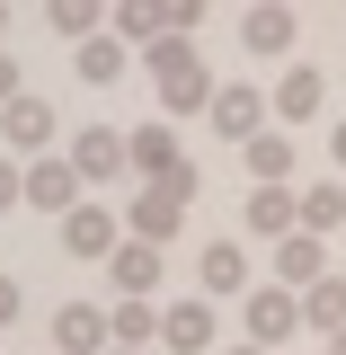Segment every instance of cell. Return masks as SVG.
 <instances>
[{
	"mask_svg": "<svg viewBox=\"0 0 346 355\" xmlns=\"http://www.w3.org/2000/svg\"><path fill=\"white\" fill-rule=\"evenodd\" d=\"M142 62H151V80H160V107H169V116H205V107H214L222 80L205 71V53H196L187 36H160Z\"/></svg>",
	"mask_w": 346,
	"mask_h": 355,
	"instance_id": "1",
	"label": "cell"
},
{
	"mask_svg": "<svg viewBox=\"0 0 346 355\" xmlns=\"http://www.w3.org/2000/svg\"><path fill=\"white\" fill-rule=\"evenodd\" d=\"M196 187H205V178H196V160H187L178 178H160V187H133V205H125L133 240H142V249H160V240H169L178 222H187V205H196Z\"/></svg>",
	"mask_w": 346,
	"mask_h": 355,
	"instance_id": "2",
	"label": "cell"
},
{
	"mask_svg": "<svg viewBox=\"0 0 346 355\" xmlns=\"http://www.w3.org/2000/svg\"><path fill=\"white\" fill-rule=\"evenodd\" d=\"M249 347H284V338H302V293H284V284H249Z\"/></svg>",
	"mask_w": 346,
	"mask_h": 355,
	"instance_id": "3",
	"label": "cell"
},
{
	"mask_svg": "<svg viewBox=\"0 0 346 355\" xmlns=\"http://www.w3.org/2000/svg\"><path fill=\"white\" fill-rule=\"evenodd\" d=\"M80 187H89V178L71 169L62 151H44V160H27V205H44L53 222H71V214H80Z\"/></svg>",
	"mask_w": 346,
	"mask_h": 355,
	"instance_id": "4",
	"label": "cell"
},
{
	"mask_svg": "<svg viewBox=\"0 0 346 355\" xmlns=\"http://www.w3.org/2000/svg\"><path fill=\"white\" fill-rule=\"evenodd\" d=\"M205 116H214V133H231V142L249 151V142H258V133H266V89H249V80H222V89H214V107H205Z\"/></svg>",
	"mask_w": 346,
	"mask_h": 355,
	"instance_id": "5",
	"label": "cell"
},
{
	"mask_svg": "<svg viewBox=\"0 0 346 355\" xmlns=\"http://www.w3.org/2000/svg\"><path fill=\"white\" fill-rule=\"evenodd\" d=\"M71 169H80V178H133V142H125V125H80Z\"/></svg>",
	"mask_w": 346,
	"mask_h": 355,
	"instance_id": "6",
	"label": "cell"
},
{
	"mask_svg": "<svg viewBox=\"0 0 346 355\" xmlns=\"http://www.w3.org/2000/svg\"><path fill=\"white\" fill-rule=\"evenodd\" d=\"M62 249H71V258H116V249H125V214H116V205H80V214L62 222Z\"/></svg>",
	"mask_w": 346,
	"mask_h": 355,
	"instance_id": "7",
	"label": "cell"
},
{
	"mask_svg": "<svg viewBox=\"0 0 346 355\" xmlns=\"http://www.w3.org/2000/svg\"><path fill=\"white\" fill-rule=\"evenodd\" d=\"M0 142H9V151H27V160H44V151H53V107H44V98L0 107Z\"/></svg>",
	"mask_w": 346,
	"mask_h": 355,
	"instance_id": "8",
	"label": "cell"
},
{
	"mask_svg": "<svg viewBox=\"0 0 346 355\" xmlns=\"http://www.w3.org/2000/svg\"><path fill=\"white\" fill-rule=\"evenodd\" d=\"M178 169H187V160H178V125L169 116L133 133V187H160V178H178Z\"/></svg>",
	"mask_w": 346,
	"mask_h": 355,
	"instance_id": "9",
	"label": "cell"
},
{
	"mask_svg": "<svg viewBox=\"0 0 346 355\" xmlns=\"http://www.w3.org/2000/svg\"><path fill=\"white\" fill-rule=\"evenodd\" d=\"M160 347L169 355H205L214 347V302H205V293H196V302H169L160 311Z\"/></svg>",
	"mask_w": 346,
	"mask_h": 355,
	"instance_id": "10",
	"label": "cell"
},
{
	"mask_svg": "<svg viewBox=\"0 0 346 355\" xmlns=\"http://www.w3.org/2000/svg\"><path fill=\"white\" fill-rule=\"evenodd\" d=\"M53 347H62V355H107V347H116V338H107V311H98V302H62V311H53Z\"/></svg>",
	"mask_w": 346,
	"mask_h": 355,
	"instance_id": "11",
	"label": "cell"
},
{
	"mask_svg": "<svg viewBox=\"0 0 346 355\" xmlns=\"http://www.w3.org/2000/svg\"><path fill=\"white\" fill-rule=\"evenodd\" d=\"M249 231L258 240H293L302 231V196L293 187H249Z\"/></svg>",
	"mask_w": 346,
	"mask_h": 355,
	"instance_id": "12",
	"label": "cell"
},
{
	"mask_svg": "<svg viewBox=\"0 0 346 355\" xmlns=\"http://www.w3.org/2000/svg\"><path fill=\"white\" fill-rule=\"evenodd\" d=\"M320 107H329V80H320L311 62H293V71L275 80V125H311Z\"/></svg>",
	"mask_w": 346,
	"mask_h": 355,
	"instance_id": "13",
	"label": "cell"
},
{
	"mask_svg": "<svg viewBox=\"0 0 346 355\" xmlns=\"http://www.w3.org/2000/svg\"><path fill=\"white\" fill-rule=\"evenodd\" d=\"M320 275H329V249H320L311 231H293V240H275V284H284V293H311Z\"/></svg>",
	"mask_w": 346,
	"mask_h": 355,
	"instance_id": "14",
	"label": "cell"
},
{
	"mask_svg": "<svg viewBox=\"0 0 346 355\" xmlns=\"http://www.w3.org/2000/svg\"><path fill=\"white\" fill-rule=\"evenodd\" d=\"M107 275H116V293H125V302H151V293H160V249L125 240V249L107 258Z\"/></svg>",
	"mask_w": 346,
	"mask_h": 355,
	"instance_id": "15",
	"label": "cell"
},
{
	"mask_svg": "<svg viewBox=\"0 0 346 355\" xmlns=\"http://www.w3.org/2000/svg\"><path fill=\"white\" fill-rule=\"evenodd\" d=\"M302 329H320V338H346V275H320L302 293Z\"/></svg>",
	"mask_w": 346,
	"mask_h": 355,
	"instance_id": "16",
	"label": "cell"
},
{
	"mask_svg": "<svg viewBox=\"0 0 346 355\" xmlns=\"http://www.w3.org/2000/svg\"><path fill=\"white\" fill-rule=\"evenodd\" d=\"M107 338H116L107 355H133V347H151V338H160V311H151V302H116V311H107Z\"/></svg>",
	"mask_w": 346,
	"mask_h": 355,
	"instance_id": "17",
	"label": "cell"
},
{
	"mask_svg": "<svg viewBox=\"0 0 346 355\" xmlns=\"http://www.w3.org/2000/svg\"><path fill=\"white\" fill-rule=\"evenodd\" d=\"M346 222V178H320V187H302V231L311 240H329Z\"/></svg>",
	"mask_w": 346,
	"mask_h": 355,
	"instance_id": "18",
	"label": "cell"
},
{
	"mask_svg": "<svg viewBox=\"0 0 346 355\" xmlns=\"http://www.w3.org/2000/svg\"><path fill=\"white\" fill-rule=\"evenodd\" d=\"M249 178L258 187H293V133H258L249 142Z\"/></svg>",
	"mask_w": 346,
	"mask_h": 355,
	"instance_id": "19",
	"label": "cell"
},
{
	"mask_svg": "<svg viewBox=\"0 0 346 355\" xmlns=\"http://www.w3.org/2000/svg\"><path fill=\"white\" fill-rule=\"evenodd\" d=\"M196 275H205V302H214V293H249V258H240L231 240H214V249H205V266H196Z\"/></svg>",
	"mask_w": 346,
	"mask_h": 355,
	"instance_id": "20",
	"label": "cell"
},
{
	"mask_svg": "<svg viewBox=\"0 0 346 355\" xmlns=\"http://www.w3.org/2000/svg\"><path fill=\"white\" fill-rule=\"evenodd\" d=\"M44 18H53V36H71V44H98V36H107V9H98V0H53Z\"/></svg>",
	"mask_w": 346,
	"mask_h": 355,
	"instance_id": "21",
	"label": "cell"
},
{
	"mask_svg": "<svg viewBox=\"0 0 346 355\" xmlns=\"http://www.w3.org/2000/svg\"><path fill=\"white\" fill-rule=\"evenodd\" d=\"M240 44H249V53H284V44H293V9H249V18H240Z\"/></svg>",
	"mask_w": 346,
	"mask_h": 355,
	"instance_id": "22",
	"label": "cell"
},
{
	"mask_svg": "<svg viewBox=\"0 0 346 355\" xmlns=\"http://www.w3.org/2000/svg\"><path fill=\"white\" fill-rule=\"evenodd\" d=\"M80 80H89V89L125 80V44H116V36H98V44H80Z\"/></svg>",
	"mask_w": 346,
	"mask_h": 355,
	"instance_id": "23",
	"label": "cell"
},
{
	"mask_svg": "<svg viewBox=\"0 0 346 355\" xmlns=\"http://www.w3.org/2000/svg\"><path fill=\"white\" fill-rule=\"evenodd\" d=\"M9 205H27V169H9V160H0V214H9Z\"/></svg>",
	"mask_w": 346,
	"mask_h": 355,
	"instance_id": "24",
	"label": "cell"
},
{
	"mask_svg": "<svg viewBox=\"0 0 346 355\" xmlns=\"http://www.w3.org/2000/svg\"><path fill=\"white\" fill-rule=\"evenodd\" d=\"M18 311H27V293H18V275H0V329H9Z\"/></svg>",
	"mask_w": 346,
	"mask_h": 355,
	"instance_id": "25",
	"label": "cell"
},
{
	"mask_svg": "<svg viewBox=\"0 0 346 355\" xmlns=\"http://www.w3.org/2000/svg\"><path fill=\"white\" fill-rule=\"evenodd\" d=\"M18 98H27V89H18V62L0 53V107H18Z\"/></svg>",
	"mask_w": 346,
	"mask_h": 355,
	"instance_id": "26",
	"label": "cell"
},
{
	"mask_svg": "<svg viewBox=\"0 0 346 355\" xmlns=\"http://www.w3.org/2000/svg\"><path fill=\"white\" fill-rule=\"evenodd\" d=\"M329 160H338V178H346V125H338V133H329Z\"/></svg>",
	"mask_w": 346,
	"mask_h": 355,
	"instance_id": "27",
	"label": "cell"
},
{
	"mask_svg": "<svg viewBox=\"0 0 346 355\" xmlns=\"http://www.w3.org/2000/svg\"><path fill=\"white\" fill-rule=\"evenodd\" d=\"M329 355H346V338H329Z\"/></svg>",
	"mask_w": 346,
	"mask_h": 355,
	"instance_id": "28",
	"label": "cell"
},
{
	"mask_svg": "<svg viewBox=\"0 0 346 355\" xmlns=\"http://www.w3.org/2000/svg\"><path fill=\"white\" fill-rule=\"evenodd\" d=\"M231 355H266V347H231Z\"/></svg>",
	"mask_w": 346,
	"mask_h": 355,
	"instance_id": "29",
	"label": "cell"
}]
</instances>
